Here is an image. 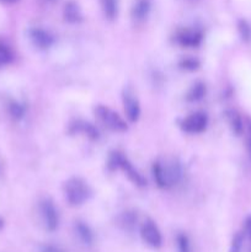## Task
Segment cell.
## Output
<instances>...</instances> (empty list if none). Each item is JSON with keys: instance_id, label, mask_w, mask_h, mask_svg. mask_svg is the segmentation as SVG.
I'll list each match as a JSON object with an SVG mask.
<instances>
[{"instance_id": "obj_1", "label": "cell", "mask_w": 251, "mask_h": 252, "mask_svg": "<svg viewBox=\"0 0 251 252\" xmlns=\"http://www.w3.org/2000/svg\"><path fill=\"white\" fill-rule=\"evenodd\" d=\"M153 176H154L155 182L161 189L172 186L176 184L181 177V169L177 164L165 165L161 162L157 161L153 164Z\"/></svg>"}, {"instance_id": "obj_2", "label": "cell", "mask_w": 251, "mask_h": 252, "mask_svg": "<svg viewBox=\"0 0 251 252\" xmlns=\"http://www.w3.org/2000/svg\"><path fill=\"white\" fill-rule=\"evenodd\" d=\"M64 194L71 206H80L90 196V189L83 179L73 177L64 184Z\"/></svg>"}, {"instance_id": "obj_3", "label": "cell", "mask_w": 251, "mask_h": 252, "mask_svg": "<svg viewBox=\"0 0 251 252\" xmlns=\"http://www.w3.org/2000/svg\"><path fill=\"white\" fill-rule=\"evenodd\" d=\"M95 113L98 120L101 121V123L106 126L108 129L113 130V132H125V130H127V123L125 122V120L111 108L100 105L95 108Z\"/></svg>"}, {"instance_id": "obj_4", "label": "cell", "mask_w": 251, "mask_h": 252, "mask_svg": "<svg viewBox=\"0 0 251 252\" xmlns=\"http://www.w3.org/2000/svg\"><path fill=\"white\" fill-rule=\"evenodd\" d=\"M39 212L44 228L48 231H56L59 226V214L53 202L48 198L43 199L39 203Z\"/></svg>"}, {"instance_id": "obj_5", "label": "cell", "mask_w": 251, "mask_h": 252, "mask_svg": "<svg viewBox=\"0 0 251 252\" xmlns=\"http://www.w3.org/2000/svg\"><path fill=\"white\" fill-rule=\"evenodd\" d=\"M140 236L148 246L159 249L162 245V236L159 228L152 219H147L140 228Z\"/></svg>"}, {"instance_id": "obj_6", "label": "cell", "mask_w": 251, "mask_h": 252, "mask_svg": "<svg viewBox=\"0 0 251 252\" xmlns=\"http://www.w3.org/2000/svg\"><path fill=\"white\" fill-rule=\"evenodd\" d=\"M208 125V117L203 112H194L189 115L188 117L184 118L180 123V127L182 130L191 134H197V133L203 132Z\"/></svg>"}, {"instance_id": "obj_7", "label": "cell", "mask_w": 251, "mask_h": 252, "mask_svg": "<svg viewBox=\"0 0 251 252\" xmlns=\"http://www.w3.org/2000/svg\"><path fill=\"white\" fill-rule=\"evenodd\" d=\"M123 170L126 175H127L128 179L138 187H145L147 186V180L140 175V172L135 169L134 166L132 165V162L127 159L126 157H123L122 154H118V164H117V169Z\"/></svg>"}, {"instance_id": "obj_8", "label": "cell", "mask_w": 251, "mask_h": 252, "mask_svg": "<svg viewBox=\"0 0 251 252\" xmlns=\"http://www.w3.org/2000/svg\"><path fill=\"white\" fill-rule=\"evenodd\" d=\"M123 106H125L126 115L130 122L138 121L140 116V106L139 101L135 97L134 94L130 90H126L123 93Z\"/></svg>"}, {"instance_id": "obj_9", "label": "cell", "mask_w": 251, "mask_h": 252, "mask_svg": "<svg viewBox=\"0 0 251 252\" xmlns=\"http://www.w3.org/2000/svg\"><path fill=\"white\" fill-rule=\"evenodd\" d=\"M30 38H31L32 43L39 49L49 48L54 42L53 36L46 30L39 29V27H33L30 30Z\"/></svg>"}, {"instance_id": "obj_10", "label": "cell", "mask_w": 251, "mask_h": 252, "mask_svg": "<svg viewBox=\"0 0 251 252\" xmlns=\"http://www.w3.org/2000/svg\"><path fill=\"white\" fill-rule=\"evenodd\" d=\"M177 42L182 47H188V48H194L198 47L202 42V33L197 30H181L176 36Z\"/></svg>"}, {"instance_id": "obj_11", "label": "cell", "mask_w": 251, "mask_h": 252, "mask_svg": "<svg viewBox=\"0 0 251 252\" xmlns=\"http://www.w3.org/2000/svg\"><path fill=\"white\" fill-rule=\"evenodd\" d=\"M74 230H75L76 236L83 245L88 246V248L93 246L94 241H95V235H94V231L91 230L88 224L80 220L76 221L75 225H74Z\"/></svg>"}, {"instance_id": "obj_12", "label": "cell", "mask_w": 251, "mask_h": 252, "mask_svg": "<svg viewBox=\"0 0 251 252\" xmlns=\"http://www.w3.org/2000/svg\"><path fill=\"white\" fill-rule=\"evenodd\" d=\"M226 118H228L229 126H230L233 133H235L236 135H240L244 132V128H245V123L241 120L240 115L236 111L231 110L226 112Z\"/></svg>"}, {"instance_id": "obj_13", "label": "cell", "mask_w": 251, "mask_h": 252, "mask_svg": "<svg viewBox=\"0 0 251 252\" xmlns=\"http://www.w3.org/2000/svg\"><path fill=\"white\" fill-rule=\"evenodd\" d=\"M150 11V2L149 0H137L133 5L132 15L135 20L142 21L148 16Z\"/></svg>"}, {"instance_id": "obj_14", "label": "cell", "mask_w": 251, "mask_h": 252, "mask_svg": "<svg viewBox=\"0 0 251 252\" xmlns=\"http://www.w3.org/2000/svg\"><path fill=\"white\" fill-rule=\"evenodd\" d=\"M71 132H83L84 134H86L93 140L98 138V130L91 123L81 122V121H78L75 126H71Z\"/></svg>"}, {"instance_id": "obj_15", "label": "cell", "mask_w": 251, "mask_h": 252, "mask_svg": "<svg viewBox=\"0 0 251 252\" xmlns=\"http://www.w3.org/2000/svg\"><path fill=\"white\" fill-rule=\"evenodd\" d=\"M64 17L68 22H71V24H75V22L81 21L83 16H81L80 9H79L78 5L73 1H69L68 4L64 7Z\"/></svg>"}, {"instance_id": "obj_16", "label": "cell", "mask_w": 251, "mask_h": 252, "mask_svg": "<svg viewBox=\"0 0 251 252\" xmlns=\"http://www.w3.org/2000/svg\"><path fill=\"white\" fill-rule=\"evenodd\" d=\"M120 226L126 231H132L137 224V214L134 212H125L118 219Z\"/></svg>"}, {"instance_id": "obj_17", "label": "cell", "mask_w": 251, "mask_h": 252, "mask_svg": "<svg viewBox=\"0 0 251 252\" xmlns=\"http://www.w3.org/2000/svg\"><path fill=\"white\" fill-rule=\"evenodd\" d=\"M103 15L108 20H113L118 14V0H100Z\"/></svg>"}, {"instance_id": "obj_18", "label": "cell", "mask_w": 251, "mask_h": 252, "mask_svg": "<svg viewBox=\"0 0 251 252\" xmlns=\"http://www.w3.org/2000/svg\"><path fill=\"white\" fill-rule=\"evenodd\" d=\"M206 94V86L202 83H196L187 94V100L188 101H197L201 100Z\"/></svg>"}, {"instance_id": "obj_19", "label": "cell", "mask_w": 251, "mask_h": 252, "mask_svg": "<svg viewBox=\"0 0 251 252\" xmlns=\"http://www.w3.org/2000/svg\"><path fill=\"white\" fill-rule=\"evenodd\" d=\"M12 58H14V54H12L10 47L0 42V68L11 63Z\"/></svg>"}, {"instance_id": "obj_20", "label": "cell", "mask_w": 251, "mask_h": 252, "mask_svg": "<svg viewBox=\"0 0 251 252\" xmlns=\"http://www.w3.org/2000/svg\"><path fill=\"white\" fill-rule=\"evenodd\" d=\"M176 246H177V252H192L191 241H189L188 236L184 233L177 234Z\"/></svg>"}, {"instance_id": "obj_21", "label": "cell", "mask_w": 251, "mask_h": 252, "mask_svg": "<svg viewBox=\"0 0 251 252\" xmlns=\"http://www.w3.org/2000/svg\"><path fill=\"white\" fill-rule=\"evenodd\" d=\"M243 245H244V235L241 233L235 234L233 240H231L230 252H243Z\"/></svg>"}, {"instance_id": "obj_22", "label": "cell", "mask_w": 251, "mask_h": 252, "mask_svg": "<svg viewBox=\"0 0 251 252\" xmlns=\"http://www.w3.org/2000/svg\"><path fill=\"white\" fill-rule=\"evenodd\" d=\"M239 31H240L241 37H243L245 41L250 39L251 31H250V26L248 25V22L244 21V20H241V21L239 22Z\"/></svg>"}, {"instance_id": "obj_23", "label": "cell", "mask_w": 251, "mask_h": 252, "mask_svg": "<svg viewBox=\"0 0 251 252\" xmlns=\"http://www.w3.org/2000/svg\"><path fill=\"white\" fill-rule=\"evenodd\" d=\"M180 65L185 69H188V70H194V69L198 68L199 63L196 61V59H192V58H186L180 63Z\"/></svg>"}, {"instance_id": "obj_24", "label": "cell", "mask_w": 251, "mask_h": 252, "mask_svg": "<svg viewBox=\"0 0 251 252\" xmlns=\"http://www.w3.org/2000/svg\"><path fill=\"white\" fill-rule=\"evenodd\" d=\"M10 112H11V115L14 116L15 118H21L22 116H24L25 110L21 105L14 102V103H11V106H10Z\"/></svg>"}, {"instance_id": "obj_25", "label": "cell", "mask_w": 251, "mask_h": 252, "mask_svg": "<svg viewBox=\"0 0 251 252\" xmlns=\"http://www.w3.org/2000/svg\"><path fill=\"white\" fill-rule=\"evenodd\" d=\"M245 130H246V145H248V152L251 158V118H248V120H246Z\"/></svg>"}, {"instance_id": "obj_26", "label": "cell", "mask_w": 251, "mask_h": 252, "mask_svg": "<svg viewBox=\"0 0 251 252\" xmlns=\"http://www.w3.org/2000/svg\"><path fill=\"white\" fill-rule=\"evenodd\" d=\"M39 252H64L63 249L54 244H46L39 249Z\"/></svg>"}, {"instance_id": "obj_27", "label": "cell", "mask_w": 251, "mask_h": 252, "mask_svg": "<svg viewBox=\"0 0 251 252\" xmlns=\"http://www.w3.org/2000/svg\"><path fill=\"white\" fill-rule=\"evenodd\" d=\"M245 233L251 238V217H249L245 221Z\"/></svg>"}, {"instance_id": "obj_28", "label": "cell", "mask_w": 251, "mask_h": 252, "mask_svg": "<svg viewBox=\"0 0 251 252\" xmlns=\"http://www.w3.org/2000/svg\"><path fill=\"white\" fill-rule=\"evenodd\" d=\"M2 228H4V220H2V219L0 218V230H1Z\"/></svg>"}, {"instance_id": "obj_29", "label": "cell", "mask_w": 251, "mask_h": 252, "mask_svg": "<svg viewBox=\"0 0 251 252\" xmlns=\"http://www.w3.org/2000/svg\"><path fill=\"white\" fill-rule=\"evenodd\" d=\"M1 1H5V2H15V1H17V0H1Z\"/></svg>"}]
</instances>
